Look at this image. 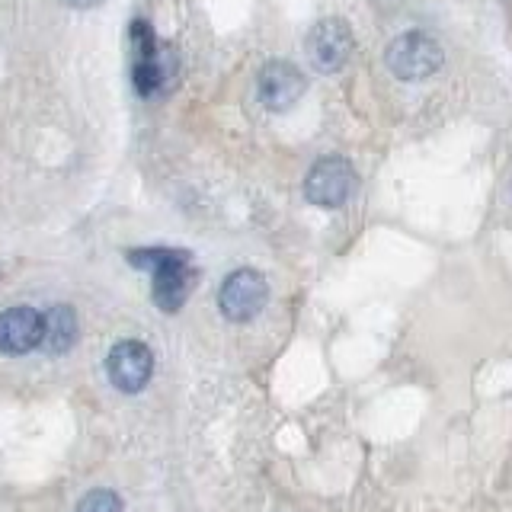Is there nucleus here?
<instances>
[{
    "instance_id": "8",
    "label": "nucleus",
    "mask_w": 512,
    "mask_h": 512,
    "mask_svg": "<svg viewBox=\"0 0 512 512\" xmlns=\"http://www.w3.org/2000/svg\"><path fill=\"white\" fill-rule=\"evenodd\" d=\"M304 74L288 61H269L266 68L260 71V100L266 109H288L301 100L304 93Z\"/></svg>"
},
{
    "instance_id": "12",
    "label": "nucleus",
    "mask_w": 512,
    "mask_h": 512,
    "mask_svg": "<svg viewBox=\"0 0 512 512\" xmlns=\"http://www.w3.org/2000/svg\"><path fill=\"white\" fill-rule=\"evenodd\" d=\"M71 7H96V4H103V0H68Z\"/></svg>"
},
{
    "instance_id": "6",
    "label": "nucleus",
    "mask_w": 512,
    "mask_h": 512,
    "mask_svg": "<svg viewBox=\"0 0 512 512\" xmlns=\"http://www.w3.org/2000/svg\"><path fill=\"white\" fill-rule=\"evenodd\" d=\"M106 372H109V381L116 384L122 394H138L154 375V356L144 343L122 340L112 346L106 359Z\"/></svg>"
},
{
    "instance_id": "7",
    "label": "nucleus",
    "mask_w": 512,
    "mask_h": 512,
    "mask_svg": "<svg viewBox=\"0 0 512 512\" xmlns=\"http://www.w3.org/2000/svg\"><path fill=\"white\" fill-rule=\"evenodd\" d=\"M308 55L317 71H340L352 55V32L343 20H320L308 36Z\"/></svg>"
},
{
    "instance_id": "5",
    "label": "nucleus",
    "mask_w": 512,
    "mask_h": 512,
    "mask_svg": "<svg viewBox=\"0 0 512 512\" xmlns=\"http://www.w3.org/2000/svg\"><path fill=\"white\" fill-rule=\"evenodd\" d=\"M269 298V285L256 269H237L224 279L218 292V308L228 320H250L263 311Z\"/></svg>"
},
{
    "instance_id": "1",
    "label": "nucleus",
    "mask_w": 512,
    "mask_h": 512,
    "mask_svg": "<svg viewBox=\"0 0 512 512\" xmlns=\"http://www.w3.org/2000/svg\"><path fill=\"white\" fill-rule=\"evenodd\" d=\"M138 269H151L154 272V304L164 311H180L189 288H192V266L189 256L180 250H167V247H148V250H132L128 253Z\"/></svg>"
},
{
    "instance_id": "11",
    "label": "nucleus",
    "mask_w": 512,
    "mask_h": 512,
    "mask_svg": "<svg viewBox=\"0 0 512 512\" xmlns=\"http://www.w3.org/2000/svg\"><path fill=\"white\" fill-rule=\"evenodd\" d=\"M77 512H122V500L112 490H93L80 500Z\"/></svg>"
},
{
    "instance_id": "10",
    "label": "nucleus",
    "mask_w": 512,
    "mask_h": 512,
    "mask_svg": "<svg viewBox=\"0 0 512 512\" xmlns=\"http://www.w3.org/2000/svg\"><path fill=\"white\" fill-rule=\"evenodd\" d=\"M77 340V314L68 304H58L42 314V346L48 352H68Z\"/></svg>"
},
{
    "instance_id": "2",
    "label": "nucleus",
    "mask_w": 512,
    "mask_h": 512,
    "mask_svg": "<svg viewBox=\"0 0 512 512\" xmlns=\"http://www.w3.org/2000/svg\"><path fill=\"white\" fill-rule=\"evenodd\" d=\"M132 45H135V64H132V84L141 96H151L170 80L173 58L167 48H160L151 26L144 20L132 23Z\"/></svg>"
},
{
    "instance_id": "9",
    "label": "nucleus",
    "mask_w": 512,
    "mask_h": 512,
    "mask_svg": "<svg viewBox=\"0 0 512 512\" xmlns=\"http://www.w3.org/2000/svg\"><path fill=\"white\" fill-rule=\"evenodd\" d=\"M42 346V314L32 308L0 311V352L4 356H26Z\"/></svg>"
},
{
    "instance_id": "3",
    "label": "nucleus",
    "mask_w": 512,
    "mask_h": 512,
    "mask_svg": "<svg viewBox=\"0 0 512 512\" xmlns=\"http://www.w3.org/2000/svg\"><path fill=\"white\" fill-rule=\"evenodd\" d=\"M388 68L404 80H426L442 68V48L426 32H404L388 45Z\"/></svg>"
},
{
    "instance_id": "4",
    "label": "nucleus",
    "mask_w": 512,
    "mask_h": 512,
    "mask_svg": "<svg viewBox=\"0 0 512 512\" xmlns=\"http://www.w3.org/2000/svg\"><path fill=\"white\" fill-rule=\"evenodd\" d=\"M356 189V170L343 157H320L304 176V196L320 208H340Z\"/></svg>"
}]
</instances>
